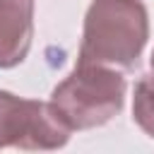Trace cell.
Here are the masks:
<instances>
[{
	"label": "cell",
	"mask_w": 154,
	"mask_h": 154,
	"mask_svg": "<svg viewBox=\"0 0 154 154\" xmlns=\"http://www.w3.org/2000/svg\"><path fill=\"white\" fill-rule=\"evenodd\" d=\"M149 38V14L140 0H91L77 63L132 70Z\"/></svg>",
	"instance_id": "obj_1"
},
{
	"label": "cell",
	"mask_w": 154,
	"mask_h": 154,
	"mask_svg": "<svg viewBox=\"0 0 154 154\" xmlns=\"http://www.w3.org/2000/svg\"><path fill=\"white\" fill-rule=\"evenodd\" d=\"M125 101V77L108 65L77 63V67L53 89L51 106L70 130L106 125L120 113Z\"/></svg>",
	"instance_id": "obj_2"
},
{
	"label": "cell",
	"mask_w": 154,
	"mask_h": 154,
	"mask_svg": "<svg viewBox=\"0 0 154 154\" xmlns=\"http://www.w3.org/2000/svg\"><path fill=\"white\" fill-rule=\"evenodd\" d=\"M70 132L51 103L0 89V149H58L67 144Z\"/></svg>",
	"instance_id": "obj_3"
},
{
	"label": "cell",
	"mask_w": 154,
	"mask_h": 154,
	"mask_svg": "<svg viewBox=\"0 0 154 154\" xmlns=\"http://www.w3.org/2000/svg\"><path fill=\"white\" fill-rule=\"evenodd\" d=\"M34 38V0H0V70L19 65Z\"/></svg>",
	"instance_id": "obj_4"
},
{
	"label": "cell",
	"mask_w": 154,
	"mask_h": 154,
	"mask_svg": "<svg viewBox=\"0 0 154 154\" xmlns=\"http://www.w3.org/2000/svg\"><path fill=\"white\" fill-rule=\"evenodd\" d=\"M132 118H135V123L154 140V75L142 77V79L135 84Z\"/></svg>",
	"instance_id": "obj_5"
},
{
	"label": "cell",
	"mask_w": 154,
	"mask_h": 154,
	"mask_svg": "<svg viewBox=\"0 0 154 154\" xmlns=\"http://www.w3.org/2000/svg\"><path fill=\"white\" fill-rule=\"evenodd\" d=\"M152 72H154V53H152Z\"/></svg>",
	"instance_id": "obj_6"
}]
</instances>
